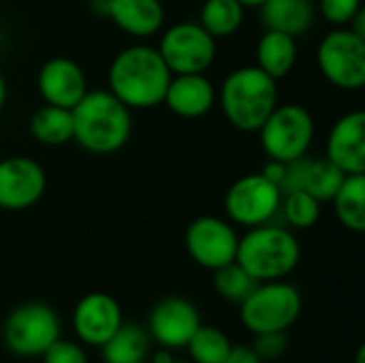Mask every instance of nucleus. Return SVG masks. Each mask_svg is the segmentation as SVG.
Listing matches in <instances>:
<instances>
[{"label":"nucleus","instance_id":"nucleus-24","mask_svg":"<svg viewBox=\"0 0 365 363\" xmlns=\"http://www.w3.org/2000/svg\"><path fill=\"white\" fill-rule=\"evenodd\" d=\"M246 9L237 0H205L199 11V24L218 41L233 36L244 24Z\"/></svg>","mask_w":365,"mask_h":363},{"label":"nucleus","instance_id":"nucleus-40","mask_svg":"<svg viewBox=\"0 0 365 363\" xmlns=\"http://www.w3.org/2000/svg\"><path fill=\"white\" fill-rule=\"evenodd\" d=\"M0 51H2V41H0Z\"/></svg>","mask_w":365,"mask_h":363},{"label":"nucleus","instance_id":"nucleus-38","mask_svg":"<svg viewBox=\"0 0 365 363\" xmlns=\"http://www.w3.org/2000/svg\"><path fill=\"white\" fill-rule=\"evenodd\" d=\"M167 363H188V362H178V359H171V362H167Z\"/></svg>","mask_w":365,"mask_h":363},{"label":"nucleus","instance_id":"nucleus-6","mask_svg":"<svg viewBox=\"0 0 365 363\" xmlns=\"http://www.w3.org/2000/svg\"><path fill=\"white\" fill-rule=\"evenodd\" d=\"M257 133L267 158L289 163L310 152L317 126L312 113L304 105L278 103Z\"/></svg>","mask_w":365,"mask_h":363},{"label":"nucleus","instance_id":"nucleus-22","mask_svg":"<svg viewBox=\"0 0 365 363\" xmlns=\"http://www.w3.org/2000/svg\"><path fill=\"white\" fill-rule=\"evenodd\" d=\"M334 212L338 223L353 231L364 233L365 231V173H353L346 175L340 190L331 199Z\"/></svg>","mask_w":365,"mask_h":363},{"label":"nucleus","instance_id":"nucleus-16","mask_svg":"<svg viewBox=\"0 0 365 363\" xmlns=\"http://www.w3.org/2000/svg\"><path fill=\"white\" fill-rule=\"evenodd\" d=\"M325 158L346 175L365 173V113L361 109L336 120L325 141Z\"/></svg>","mask_w":365,"mask_h":363},{"label":"nucleus","instance_id":"nucleus-20","mask_svg":"<svg viewBox=\"0 0 365 363\" xmlns=\"http://www.w3.org/2000/svg\"><path fill=\"white\" fill-rule=\"evenodd\" d=\"M257 66L267 73L272 79L280 81L297 64V39L278 30H265L257 41L255 49Z\"/></svg>","mask_w":365,"mask_h":363},{"label":"nucleus","instance_id":"nucleus-1","mask_svg":"<svg viewBox=\"0 0 365 363\" xmlns=\"http://www.w3.org/2000/svg\"><path fill=\"white\" fill-rule=\"evenodd\" d=\"M171 71L158 49L145 43H135L115 53L109 64V92L133 109H154L163 105Z\"/></svg>","mask_w":365,"mask_h":363},{"label":"nucleus","instance_id":"nucleus-30","mask_svg":"<svg viewBox=\"0 0 365 363\" xmlns=\"http://www.w3.org/2000/svg\"><path fill=\"white\" fill-rule=\"evenodd\" d=\"M43 363H88V355L86 351L71 342V340H62L58 338L43 355H41Z\"/></svg>","mask_w":365,"mask_h":363},{"label":"nucleus","instance_id":"nucleus-36","mask_svg":"<svg viewBox=\"0 0 365 363\" xmlns=\"http://www.w3.org/2000/svg\"><path fill=\"white\" fill-rule=\"evenodd\" d=\"M244 9H259L263 2H267V0H237Z\"/></svg>","mask_w":365,"mask_h":363},{"label":"nucleus","instance_id":"nucleus-25","mask_svg":"<svg viewBox=\"0 0 365 363\" xmlns=\"http://www.w3.org/2000/svg\"><path fill=\"white\" fill-rule=\"evenodd\" d=\"M344 178H346V173L342 169H338L325 156L310 158L308 160V169H306V178H304V188L302 190L310 193L317 201L327 203V201H331L336 197V193L340 190Z\"/></svg>","mask_w":365,"mask_h":363},{"label":"nucleus","instance_id":"nucleus-39","mask_svg":"<svg viewBox=\"0 0 365 363\" xmlns=\"http://www.w3.org/2000/svg\"><path fill=\"white\" fill-rule=\"evenodd\" d=\"M135 363H152V362H148V359H141V362H135Z\"/></svg>","mask_w":365,"mask_h":363},{"label":"nucleus","instance_id":"nucleus-21","mask_svg":"<svg viewBox=\"0 0 365 363\" xmlns=\"http://www.w3.org/2000/svg\"><path fill=\"white\" fill-rule=\"evenodd\" d=\"M32 139L41 145L58 148L73 141V111L66 107L43 105L38 107L28 124Z\"/></svg>","mask_w":365,"mask_h":363},{"label":"nucleus","instance_id":"nucleus-33","mask_svg":"<svg viewBox=\"0 0 365 363\" xmlns=\"http://www.w3.org/2000/svg\"><path fill=\"white\" fill-rule=\"evenodd\" d=\"M220 363H263V359L252 351V347H231L229 355Z\"/></svg>","mask_w":365,"mask_h":363},{"label":"nucleus","instance_id":"nucleus-28","mask_svg":"<svg viewBox=\"0 0 365 363\" xmlns=\"http://www.w3.org/2000/svg\"><path fill=\"white\" fill-rule=\"evenodd\" d=\"M257 285L259 282L237 261H231V263L214 270V289L222 300H227L231 304L240 306L252 293V289Z\"/></svg>","mask_w":365,"mask_h":363},{"label":"nucleus","instance_id":"nucleus-12","mask_svg":"<svg viewBox=\"0 0 365 363\" xmlns=\"http://www.w3.org/2000/svg\"><path fill=\"white\" fill-rule=\"evenodd\" d=\"M47 190L43 165L30 156H6L0 160V210L24 212L36 205Z\"/></svg>","mask_w":365,"mask_h":363},{"label":"nucleus","instance_id":"nucleus-18","mask_svg":"<svg viewBox=\"0 0 365 363\" xmlns=\"http://www.w3.org/2000/svg\"><path fill=\"white\" fill-rule=\"evenodd\" d=\"M107 17L122 32L148 39L163 30L165 4L163 0H109Z\"/></svg>","mask_w":365,"mask_h":363},{"label":"nucleus","instance_id":"nucleus-11","mask_svg":"<svg viewBox=\"0 0 365 363\" xmlns=\"http://www.w3.org/2000/svg\"><path fill=\"white\" fill-rule=\"evenodd\" d=\"M237 242L240 235L233 223L218 216H199L186 227L184 233L188 257L210 272L235 261Z\"/></svg>","mask_w":365,"mask_h":363},{"label":"nucleus","instance_id":"nucleus-37","mask_svg":"<svg viewBox=\"0 0 365 363\" xmlns=\"http://www.w3.org/2000/svg\"><path fill=\"white\" fill-rule=\"evenodd\" d=\"M364 359H365V347H361V349H359V353H357V363H364Z\"/></svg>","mask_w":365,"mask_h":363},{"label":"nucleus","instance_id":"nucleus-34","mask_svg":"<svg viewBox=\"0 0 365 363\" xmlns=\"http://www.w3.org/2000/svg\"><path fill=\"white\" fill-rule=\"evenodd\" d=\"M90 2H92V6H94V11H96V13H101V15H105V17H107L109 0H90Z\"/></svg>","mask_w":365,"mask_h":363},{"label":"nucleus","instance_id":"nucleus-4","mask_svg":"<svg viewBox=\"0 0 365 363\" xmlns=\"http://www.w3.org/2000/svg\"><path fill=\"white\" fill-rule=\"evenodd\" d=\"M302 246L289 227L259 225L250 227L237 242L235 261L257 280H284L299 265Z\"/></svg>","mask_w":365,"mask_h":363},{"label":"nucleus","instance_id":"nucleus-32","mask_svg":"<svg viewBox=\"0 0 365 363\" xmlns=\"http://www.w3.org/2000/svg\"><path fill=\"white\" fill-rule=\"evenodd\" d=\"M308 154L302 156V158H295V160H289L284 163V173H282V180H280V193L287 195V193H293V190H302L304 188V178H306V169H308Z\"/></svg>","mask_w":365,"mask_h":363},{"label":"nucleus","instance_id":"nucleus-14","mask_svg":"<svg viewBox=\"0 0 365 363\" xmlns=\"http://www.w3.org/2000/svg\"><path fill=\"white\" fill-rule=\"evenodd\" d=\"M122 323V308L109 293H88L73 310L75 334L90 347H103Z\"/></svg>","mask_w":365,"mask_h":363},{"label":"nucleus","instance_id":"nucleus-27","mask_svg":"<svg viewBox=\"0 0 365 363\" xmlns=\"http://www.w3.org/2000/svg\"><path fill=\"white\" fill-rule=\"evenodd\" d=\"M231 340L218 327L199 325L192 338L188 340L186 349L195 363H220L231 351Z\"/></svg>","mask_w":365,"mask_h":363},{"label":"nucleus","instance_id":"nucleus-23","mask_svg":"<svg viewBox=\"0 0 365 363\" xmlns=\"http://www.w3.org/2000/svg\"><path fill=\"white\" fill-rule=\"evenodd\" d=\"M101 349L105 363H135L148 357L150 338L139 325L122 323Z\"/></svg>","mask_w":365,"mask_h":363},{"label":"nucleus","instance_id":"nucleus-10","mask_svg":"<svg viewBox=\"0 0 365 363\" xmlns=\"http://www.w3.org/2000/svg\"><path fill=\"white\" fill-rule=\"evenodd\" d=\"M282 193L261 171L235 180L225 195V214L229 223L246 229L272 223L280 212Z\"/></svg>","mask_w":365,"mask_h":363},{"label":"nucleus","instance_id":"nucleus-35","mask_svg":"<svg viewBox=\"0 0 365 363\" xmlns=\"http://www.w3.org/2000/svg\"><path fill=\"white\" fill-rule=\"evenodd\" d=\"M4 105H6V79L0 73V111L4 109Z\"/></svg>","mask_w":365,"mask_h":363},{"label":"nucleus","instance_id":"nucleus-5","mask_svg":"<svg viewBox=\"0 0 365 363\" xmlns=\"http://www.w3.org/2000/svg\"><path fill=\"white\" fill-rule=\"evenodd\" d=\"M299 315L302 293L284 280L259 282L252 293L240 304L242 325L255 336L287 332L297 323Z\"/></svg>","mask_w":365,"mask_h":363},{"label":"nucleus","instance_id":"nucleus-7","mask_svg":"<svg viewBox=\"0 0 365 363\" xmlns=\"http://www.w3.org/2000/svg\"><path fill=\"white\" fill-rule=\"evenodd\" d=\"M321 75L336 88L357 92L365 86V39L349 26L329 30L317 49Z\"/></svg>","mask_w":365,"mask_h":363},{"label":"nucleus","instance_id":"nucleus-19","mask_svg":"<svg viewBox=\"0 0 365 363\" xmlns=\"http://www.w3.org/2000/svg\"><path fill=\"white\" fill-rule=\"evenodd\" d=\"M259 11L265 30H278L295 39L310 30L317 15L312 0H267Z\"/></svg>","mask_w":365,"mask_h":363},{"label":"nucleus","instance_id":"nucleus-8","mask_svg":"<svg viewBox=\"0 0 365 363\" xmlns=\"http://www.w3.org/2000/svg\"><path fill=\"white\" fill-rule=\"evenodd\" d=\"M60 338V319L51 306L28 302L17 306L4 321L2 340L17 357H41Z\"/></svg>","mask_w":365,"mask_h":363},{"label":"nucleus","instance_id":"nucleus-2","mask_svg":"<svg viewBox=\"0 0 365 363\" xmlns=\"http://www.w3.org/2000/svg\"><path fill=\"white\" fill-rule=\"evenodd\" d=\"M73 111V141L96 156L120 152L133 133L130 109L109 90H88Z\"/></svg>","mask_w":365,"mask_h":363},{"label":"nucleus","instance_id":"nucleus-29","mask_svg":"<svg viewBox=\"0 0 365 363\" xmlns=\"http://www.w3.org/2000/svg\"><path fill=\"white\" fill-rule=\"evenodd\" d=\"M317 9L327 24L334 28H344L364 6L361 0H319Z\"/></svg>","mask_w":365,"mask_h":363},{"label":"nucleus","instance_id":"nucleus-17","mask_svg":"<svg viewBox=\"0 0 365 363\" xmlns=\"http://www.w3.org/2000/svg\"><path fill=\"white\" fill-rule=\"evenodd\" d=\"M163 105L184 120L203 118L216 105V86L205 73L171 75Z\"/></svg>","mask_w":365,"mask_h":363},{"label":"nucleus","instance_id":"nucleus-3","mask_svg":"<svg viewBox=\"0 0 365 363\" xmlns=\"http://www.w3.org/2000/svg\"><path fill=\"white\" fill-rule=\"evenodd\" d=\"M227 122L242 133H257L278 105V81L257 64L233 68L216 90Z\"/></svg>","mask_w":365,"mask_h":363},{"label":"nucleus","instance_id":"nucleus-9","mask_svg":"<svg viewBox=\"0 0 365 363\" xmlns=\"http://www.w3.org/2000/svg\"><path fill=\"white\" fill-rule=\"evenodd\" d=\"M158 53L171 75L180 73H207L216 60V39L192 19L169 26L158 41Z\"/></svg>","mask_w":365,"mask_h":363},{"label":"nucleus","instance_id":"nucleus-26","mask_svg":"<svg viewBox=\"0 0 365 363\" xmlns=\"http://www.w3.org/2000/svg\"><path fill=\"white\" fill-rule=\"evenodd\" d=\"M323 203L317 201L310 193L306 190H293L282 195L280 201V212L284 223L291 229L304 231V229H312L319 220H321V208Z\"/></svg>","mask_w":365,"mask_h":363},{"label":"nucleus","instance_id":"nucleus-13","mask_svg":"<svg viewBox=\"0 0 365 363\" xmlns=\"http://www.w3.org/2000/svg\"><path fill=\"white\" fill-rule=\"evenodd\" d=\"M201 325L197 306L186 297H165L160 300L148 321V336H152L165 349H186L188 340Z\"/></svg>","mask_w":365,"mask_h":363},{"label":"nucleus","instance_id":"nucleus-31","mask_svg":"<svg viewBox=\"0 0 365 363\" xmlns=\"http://www.w3.org/2000/svg\"><path fill=\"white\" fill-rule=\"evenodd\" d=\"M287 336L284 332H272V334H257V340L252 344V351L263 359H276L287 353Z\"/></svg>","mask_w":365,"mask_h":363},{"label":"nucleus","instance_id":"nucleus-15","mask_svg":"<svg viewBox=\"0 0 365 363\" xmlns=\"http://www.w3.org/2000/svg\"><path fill=\"white\" fill-rule=\"evenodd\" d=\"M36 90L47 105L73 109L88 92V79L75 60L56 56L38 68Z\"/></svg>","mask_w":365,"mask_h":363}]
</instances>
